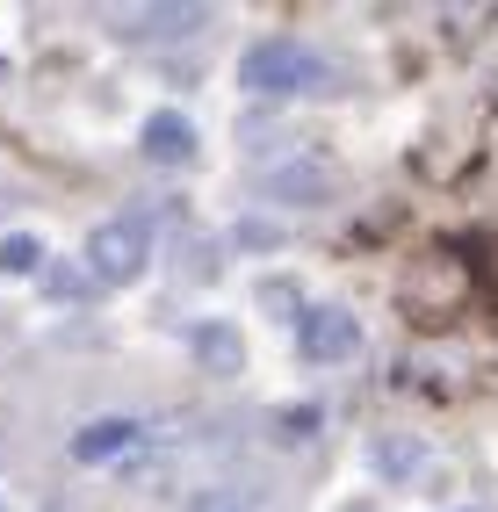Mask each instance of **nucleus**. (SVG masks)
<instances>
[{
	"mask_svg": "<svg viewBox=\"0 0 498 512\" xmlns=\"http://www.w3.org/2000/svg\"><path fill=\"white\" fill-rule=\"evenodd\" d=\"M462 303H470V260L434 246V253H419L405 267V282H397V311H405L412 325H448Z\"/></svg>",
	"mask_w": 498,
	"mask_h": 512,
	"instance_id": "f257e3e1",
	"label": "nucleus"
},
{
	"mask_svg": "<svg viewBox=\"0 0 498 512\" xmlns=\"http://www.w3.org/2000/svg\"><path fill=\"white\" fill-rule=\"evenodd\" d=\"M239 87L246 94H325L332 65L311 44H296V37H268V44H253L239 58Z\"/></svg>",
	"mask_w": 498,
	"mask_h": 512,
	"instance_id": "f03ea898",
	"label": "nucleus"
},
{
	"mask_svg": "<svg viewBox=\"0 0 498 512\" xmlns=\"http://www.w3.org/2000/svg\"><path fill=\"white\" fill-rule=\"evenodd\" d=\"M145 260H152V217L145 210H116V217H102L87 231V275L94 282L123 289V282L145 275Z\"/></svg>",
	"mask_w": 498,
	"mask_h": 512,
	"instance_id": "7ed1b4c3",
	"label": "nucleus"
},
{
	"mask_svg": "<svg viewBox=\"0 0 498 512\" xmlns=\"http://www.w3.org/2000/svg\"><path fill=\"white\" fill-rule=\"evenodd\" d=\"M296 347H304V361H347L354 347H361V325H354V311H340V303H311L304 318H296Z\"/></svg>",
	"mask_w": 498,
	"mask_h": 512,
	"instance_id": "20e7f679",
	"label": "nucleus"
},
{
	"mask_svg": "<svg viewBox=\"0 0 498 512\" xmlns=\"http://www.w3.org/2000/svg\"><path fill=\"white\" fill-rule=\"evenodd\" d=\"M195 361H203V375H217V383L246 375V339H239V325L203 318V325H195Z\"/></svg>",
	"mask_w": 498,
	"mask_h": 512,
	"instance_id": "39448f33",
	"label": "nucleus"
},
{
	"mask_svg": "<svg viewBox=\"0 0 498 512\" xmlns=\"http://www.w3.org/2000/svg\"><path fill=\"white\" fill-rule=\"evenodd\" d=\"M145 159H159V166H188V159H195V123L174 116V109L145 116Z\"/></svg>",
	"mask_w": 498,
	"mask_h": 512,
	"instance_id": "423d86ee",
	"label": "nucleus"
},
{
	"mask_svg": "<svg viewBox=\"0 0 498 512\" xmlns=\"http://www.w3.org/2000/svg\"><path fill=\"white\" fill-rule=\"evenodd\" d=\"M138 440H145L138 419H94V426L73 433V455H80V462H116L123 448H138Z\"/></svg>",
	"mask_w": 498,
	"mask_h": 512,
	"instance_id": "0eeeda50",
	"label": "nucleus"
},
{
	"mask_svg": "<svg viewBox=\"0 0 498 512\" xmlns=\"http://www.w3.org/2000/svg\"><path fill=\"white\" fill-rule=\"evenodd\" d=\"M123 37H188V29H203L210 8H123Z\"/></svg>",
	"mask_w": 498,
	"mask_h": 512,
	"instance_id": "6e6552de",
	"label": "nucleus"
},
{
	"mask_svg": "<svg viewBox=\"0 0 498 512\" xmlns=\"http://www.w3.org/2000/svg\"><path fill=\"white\" fill-rule=\"evenodd\" d=\"M369 462H376L383 476H412V469L426 462V448H419V440H405V433H390V440H376V448H369Z\"/></svg>",
	"mask_w": 498,
	"mask_h": 512,
	"instance_id": "1a4fd4ad",
	"label": "nucleus"
},
{
	"mask_svg": "<svg viewBox=\"0 0 498 512\" xmlns=\"http://www.w3.org/2000/svg\"><path fill=\"white\" fill-rule=\"evenodd\" d=\"M0 267H8V275H37V267H44V238L8 231V238H0Z\"/></svg>",
	"mask_w": 498,
	"mask_h": 512,
	"instance_id": "9d476101",
	"label": "nucleus"
},
{
	"mask_svg": "<svg viewBox=\"0 0 498 512\" xmlns=\"http://www.w3.org/2000/svg\"><path fill=\"white\" fill-rule=\"evenodd\" d=\"M246 505H253V491H246V484H217V491L195 498L188 512H246Z\"/></svg>",
	"mask_w": 498,
	"mask_h": 512,
	"instance_id": "9b49d317",
	"label": "nucleus"
},
{
	"mask_svg": "<svg viewBox=\"0 0 498 512\" xmlns=\"http://www.w3.org/2000/svg\"><path fill=\"white\" fill-rule=\"evenodd\" d=\"M275 195H325V166H289V174H275Z\"/></svg>",
	"mask_w": 498,
	"mask_h": 512,
	"instance_id": "f8f14e48",
	"label": "nucleus"
},
{
	"mask_svg": "<svg viewBox=\"0 0 498 512\" xmlns=\"http://www.w3.org/2000/svg\"><path fill=\"white\" fill-rule=\"evenodd\" d=\"M491 282H498V260H491Z\"/></svg>",
	"mask_w": 498,
	"mask_h": 512,
	"instance_id": "ddd939ff",
	"label": "nucleus"
}]
</instances>
